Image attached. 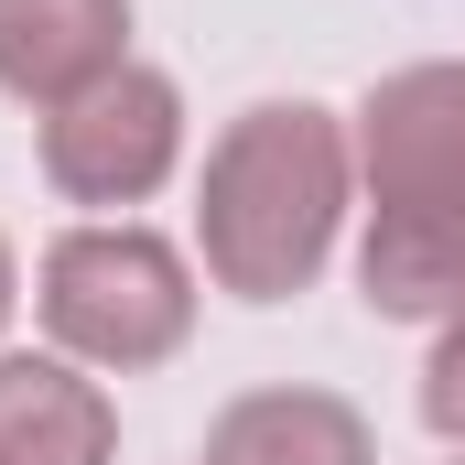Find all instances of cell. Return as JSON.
Instances as JSON below:
<instances>
[{"label":"cell","mask_w":465,"mask_h":465,"mask_svg":"<svg viewBox=\"0 0 465 465\" xmlns=\"http://www.w3.org/2000/svg\"><path fill=\"white\" fill-rule=\"evenodd\" d=\"M433 411H465V347L444 357V390H433Z\"/></svg>","instance_id":"obj_1"}]
</instances>
